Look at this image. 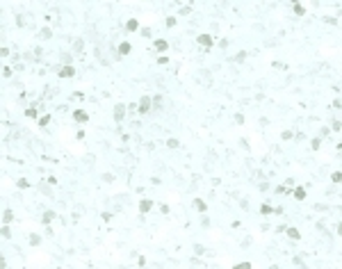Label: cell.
Returning a JSON list of instances; mask_svg holds the SVG:
<instances>
[{"mask_svg": "<svg viewBox=\"0 0 342 269\" xmlns=\"http://www.w3.org/2000/svg\"><path fill=\"white\" fill-rule=\"evenodd\" d=\"M148 109H150V98H148V96H141V100H139V112L146 114Z\"/></svg>", "mask_w": 342, "mask_h": 269, "instance_id": "cell-1", "label": "cell"}, {"mask_svg": "<svg viewBox=\"0 0 342 269\" xmlns=\"http://www.w3.org/2000/svg\"><path fill=\"white\" fill-rule=\"evenodd\" d=\"M123 114H125V107H123V105H116V107H114V119H116V121L123 119Z\"/></svg>", "mask_w": 342, "mask_h": 269, "instance_id": "cell-2", "label": "cell"}, {"mask_svg": "<svg viewBox=\"0 0 342 269\" xmlns=\"http://www.w3.org/2000/svg\"><path fill=\"white\" fill-rule=\"evenodd\" d=\"M73 119H75V121H87L89 116H87L84 109H75V112H73Z\"/></svg>", "mask_w": 342, "mask_h": 269, "instance_id": "cell-3", "label": "cell"}, {"mask_svg": "<svg viewBox=\"0 0 342 269\" xmlns=\"http://www.w3.org/2000/svg\"><path fill=\"white\" fill-rule=\"evenodd\" d=\"M198 43H201V46H212V36H210V34H201V36H198Z\"/></svg>", "mask_w": 342, "mask_h": 269, "instance_id": "cell-4", "label": "cell"}, {"mask_svg": "<svg viewBox=\"0 0 342 269\" xmlns=\"http://www.w3.org/2000/svg\"><path fill=\"white\" fill-rule=\"evenodd\" d=\"M73 73H75V68H71V66H64L62 71H59V78H71Z\"/></svg>", "mask_w": 342, "mask_h": 269, "instance_id": "cell-5", "label": "cell"}, {"mask_svg": "<svg viewBox=\"0 0 342 269\" xmlns=\"http://www.w3.org/2000/svg\"><path fill=\"white\" fill-rule=\"evenodd\" d=\"M294 198H296V201H303V198H306V189H303V187H296V189H294Z\"/></svg>", "mask_w": 342, "mask_h": 269, "instance_id": "cell-6", "label": "cell"}, {"mask_svg": "<svg viewBox=\"0 0 342 269\" xmlns=\"http://www.w3.org/2000/svg\"><path fill=\"white\" fill-rule=\"evenodd\" d=\"M150 207H153V203H150V201H141L139 203V210H141V212H148Z\"/></svg>", "mask_w": 342, "mask_h": 269, "instance_id": "cell-7", "label": "cell"}, {"mask_svg": "<svg viewBox=\"0 0 342 269\" xmlns=\"http://www.w3.org/2000/svg\"><path fill=\"white\" fill-rule=\"evenodd\" d=\"M119 52H121V55H128V52H130V43H128V41H123V43L119 46Z\"/></svg>", "mask_w": 342, "mask_h": 269, "instance_id": "cell-8", "label": "cell"}, {"mask_svg": "<svg viewBox=\"0 0 342 269\" xmlns=\"http://www.w3.org/2000/svg\"><path fill=\"white\" fill-rule=\"evenodd\" d=\"M287 235H290L292 239H299V237H301V233L296 230V228H290V230H287Z\"/></svg>", "mask_w": 342, "mask_h": 269, "instance_id": "cell-9", "label": "cell"}, {"mask_svg": "<svg viewBox=\"0 0 342 269\" xmlns=\"http://www.w3.org/2000/svg\"><path fill=\"white\" fill-rule=\"evenodd\" d=\"M155 50H166V41L157 39V41H155Z\"/></svg>", "mask_w": 342, "mask_h": 269, "instance_id": "cell-10", "label": "cell"}, {"mask_svg": "<svg viewBox=\"0 0 342 269\" xmlns=\"http://www.w3.org/2000/svg\"><path fill=\"white\" fill-rule=\"evenodd\" d=\"M331 180L333 182H342V171H335V173L331 176Z\"/></svg>", "mask_w": 342, "mask_h": 269, "instance_id": "cell-11", "label": "cell"}, {"mask_svg": "<svg viewBox=\"0 0 342 269\" xmlns=\"http://www.w3.org/2000/svg\"><path fill=\"white\" fill-rule=\"evenodd\" d=\"M11 217H14V214H11V210H5V217H2V221L9 223V221H11Z\"/></svg>", "mask_w": 342, "mask_h": 269, "instance_id": "cell-12", "label": "cell"}, {"mask_svg": "<svg viewBox=\"0 0 342 269\" xmlns=\"http://www.w3.org/2000/svg\"><path fill=\"white\" fill-rule=\"evenodd\" d=\"M125 27H128V30H137V21H135V18H130V21H128V25H125Z\"/></svg>", "mask_w": 342, "mask_h": 269, "instance_id": "cell-13", "label": "cell"}, {"mask_svg": "<svg viewBox=\"0 0 342 269\" xmlns=\"http://www.w3.org/2000/svg\"><path fill=\"white\" fill-rule=\"evenodd\" d=\"M25 114H27V116H32V119H34V116H36V109H34V107H27V109H25Z\"/></svg>", "mask_w": 342, "mask_h": 269, "instance_id": "cell-14", "label": "cell"}, {"mask_svg": "<svg viewBox=\"0 0 342 269\" xmlns=\"http://www.w3.org/2000/svg\"><path fill=\"white\" fill-rule=\"evenodd\" d=\"M235 269H251V262H239Z\"/></svg>", "mask_w": 342, "mask_h": 269, "instance_id": "cell-15", "label": "cell"}, {"mask_svg": "<svg viewBox=\"0 0 342 269\" xmlns=\"http://www.w3.org/2000/svg\"><path fill=\"white\" fill-rule=\"evenodd\" d=\"M46 123H50V116H41L39 119V125H46Z\"/></svg>", "mask_w": 342, "mask_h": 269, "instance_id": "cell-16", "label": "cell"}, {"mask_svg": "<svg viewBox=\"0 0 342 269\" xmlns=\"http://www.w3.org/2000/svg\"><path fill=\"white\" fill-rule=\"evenodd\" d=\"M294 14H299V16H301V14H303V7H301V5H299V2H296V5H294Z\"/></svg>", "mask_w": 342, "mask_h": 269, "instance_id": "cell-17", "label": "cell"}, {"mask_svg": "<svg viewBox=\"0 0 342 269\" xmlns=\"http://www.w3.org/2000/svg\"><path fill=\"white\" fill-rule=\"evenodd\" d=\"M166 25L173 27V25H176V18H173V16H169V18H166Z\"/></svg>", "mask_w": 342, "mask_h": 269, "instance_id": "cell-18", "label": "cell"}, {"mask_svg": "<svg viewBox=\"0 0 342 269\" xmlns=\"http://www.w3.org/2000/svg\"><path fill=\"white\" fill-rule=\"evenodd\" d=\"M260 210H262V214H271V207H269V205H262Z\"/></svg>", "mask_w": 342, "mask_h": 269, "instance_id": "cell-19", "label": "cell"}, {"mask_svg": "<svg viewBox=\"0 0 342 269\" xmlns=\"http://www.w3.org/2000/svg\"><path fill=\"white\" fill-rule=\"evenodd\" d=\"M166 144H169L171 148H176V146H178V139H169V141H166Z\"/></svg>", "mask_w": 342, "mask_h": 269, "instance_id": "cell-20", "label": "cell"}, {"mask_svg": "<svg viewBox=\"0 0 342 269\" xmlns=\"http://www.w3.org/2000/svg\"><path fill=\"white\" fill-rule=\"evenodd\" d=\"M337 233H340V235H342V223H340V226H337Z\"/></svg>", "mask_w": 342, "mask_h": 269, "instance_id": "cell-21", "label": "cell"}]
</instances>
